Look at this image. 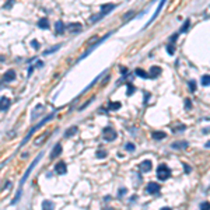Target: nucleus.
Here are the masks:
<instances>
[{
    "instance_id": "f257e3e1",
    "label": "nucleus",
    "mask_w": 210,
    "mask_h": 210,
    "mask_svg": "<svg viewBox=\"0 0 210 210\" xmlns=\"http://www.w3.org/2000/svg\"><path fill=\"white\" fill-rule=\"evenodd\" d=\"M41 157H42V154H39V156H38L37 158L34 160V162H31V164H30V167L27 168V171L24 172V177H22V178H21V181H20V186H18V191H17V195H16V198H14V199H13V202H11L13 205H14V203H17V202H18V199H20V196H21V189H22V185H24V182L27 181V178L30 177V174H31V171H32V168L35 167V165H37V164H38V161L41 160Z\"/></svg>"
},
{
    "instance_id": "f03ea898",
    "label": "nucleus",
    "mask_w": 210,
    "mask_h": 210,
    "mask_svg": "<svg viewBox=\"0 0 210 210\" xmlns=\"http://www.w3.org/2000/svg\"><path fill=\"white\" fill-rule=\"evenodd\" d=\"M170 177H171V171H170V168H168L165 164L158 165V168H157V178H158L160 181H165V179H168Z\"/></svg>"
},
{
    "instance_id": "7ed1b4c3",
    "label": "nucleus",
    "mask_w": 210,
    "mask_h": 210,
    "mask_svg": "<svg viewBox=\"0 0 210 210\" xmlns=\"http://www.w3.org/2000/svg\"><path fill=\"white\" fill-rule=\"evenodd\" d=\"M112 9H115V4H113V3H107V4L101 6V13H100L98 16L92 17L91 21L94 22V21H97V20H100V18H102V17H105V16L108 14V13H109V11L112 10Z\"/></svg>"
},
{
    "instance_id": "20e7f679",
    "label": "nucleus",
    "mask_w": 210,
    "mask_h": 210,
    "mask_svg": "<svg viewBox=\"0 0 210 210\" xmlns=\"http://www.w3.org/2000/svg\"><path fill=\"white\" fill-rule=\"evenodd\" d=\"M53 116H55V113H51L49 116H46V118H45V119H42V121H41V122H39V123H38V125H35V126H34L32 129L30 130V133H28V135H27V137H25V139L22 140V144H25V143H27V141H28V139L31 137V135H32V133H34V132H35V130H38V129H39V128H41V126H42V125H45V123H46V122H49V121H51V119L53 118Z\"/></svg>"
},
{
    "instance_id": "39448f33",
    "label": "nucleus",
    "mask_w": 210,
    "mask_h": 210,
    "mask_svg": "<svg viewBox=\"0 0 210 210\" xmlns=\"http://www.w3.org/2000/svg\"><path fill=\"white\" fill-rule=\"evenodd\" d=\"M102 136H104V139L107 140V141H112V140L116 139L118 133L115 132V129H112V128L107 126V128H104V129H102Z\"/></svg>"
},
{
    "instance_id": "423d86ee",
    "label": "nucleus",
    "mask_w": 210,
    "mask_h": 210,
    "mask_svg": "<svg viewBox=\"0 0 210 210\" xmlns=\"http://www.w3.org/2000/svg\"><path fill=\"white\" fill-rule=\"evenodd\" d=\"M158 191H160V185L156 183V182H149L147 188H146V192H147V193H150V195L157 193Z\"/></svg>"
},
{
    "instance_id": "0eeeda50",
    "label": "nucleus",
    "mask_w": 210,
    "mask_h": 210,
    "mask_svg": "<svg viewBox=\"0 0 210 210\" xmlns=\"http://www.w3.org/2000/svg\"><path fill=\"white\" fill-rule=\"evenodd\" d=\"M55 171L60 175H63V174L67 172V167H66V162L65 161H59L56 165H55Z\"/></svg>"
},
{
    "instance_id": "6e6552de",
    "label": "nucleus",
    "mask_w": 210,
    "mask_h": 210,
    "mask_svg": "<svg viewBox=\"0 0 210 210\" xmlns=\"http://www.w3.org/2000/svg\"><path fill=\"white\" fill-rule=\"evenodd\" d=\"M10 105H11V101L7 97H1V98H0V111H7Z\"/></svg>"
},
{
    "instance_id": "1a4fd4ad",
    "label": "nucleus",
    "mask_w": 210,
    "mask_h": 210,
    "mask_svg": "<svg viewBox=\"0 0 210 210\" xmlns=\"http://www.w3.org/2000/svg\"><path fill=\"white\" fill-rule=\"evenodd\" d=\"M16 79V71L14 70H7L4 74H3V81L9 83V81H13Z\"/></svg>"
},
{
    "instance_id": "9d476101",
    "label": "nucleus",
    "mask_w": 210,
    "mask_h": 210,
    "mask_svg": "<svg viewBox=\"0 0 210 210\" xmlns=\"http://www.w3.org/2000/svg\"><path fill=\"white\" fill-rule=\"evenodd\" d=\"M151 167H153V164H151L150 160H144V161L140 164V170H141L143 172H149L151 170Z\"/></svg>"
},
{
    "instance_id": "9b49d317",
    "label": "nucleus",
    "mask_w": 210,
    "mask_h": 210,
    "mask_svg": "<svg viewBox=\"0 0 210 210\" xmlns=\"http://www.w3.org/2000/svg\"><path fill=\"white\" fill-rule=\"evenodd\" d=\"M160 73H161V67H158V66H153V67L150 69L149 77H151V79H156L157 76H160Z\"/></svg>"
},
{
    "instance_id": "f8f14e48",
    "label": "nucleus",
    "mask_w": 210,
    "mask_h": 210,
    "mask_svg": "<svg viewBox=\"0 0 210 210\" xmlns=\"http://www.w3.org/2000/svg\"><path fill=\"white\" fill-rule=\"evenodd\" d=\"M189 146L188 141H175V143H172V149H175V150H181V149H186Z\"/></svg>"
},
{
    "instance_id": "ddd939ff",
    "label": "nucleus",
    "mask_w": 210,
    "mask_h": 210,
    "mask_svg": "<svg viewBox=\"0 0 210 210\" xmlns=\"http://www.w3.org/2000/svg\"><path fill=\"white\" fill-rule=\"evenodd\" d=\"M60 153H62V144H58L53 147V150H52V153H51V158H56L58 156H60Z\"/></svg>"
},
{
    "instance_id": "4468645a",
    "label": "nucleus",
    "mask_w": 210,
    "mask_h": 210,
    "mask_svg": "<svg viewBox=\"0 0 210 210\" xmlns=\"http://www.w3.org/2000/svg\"><path fill=\"white\" fill-rule=\"evenodd\" d=\"M65 24H63V21H58L56 24H55V31H56V34H63L65 32Z\"/></svg>"
},
{
    "instance_id": "2eb2a0df",
    "label": "nucleus",
    "mask_w": 210,
    "mask_h": 210,
    "mask_svg": "<svg viewBox=\"0 0 210 210\" xmlns=\"http://www.w3.org/2000/svg\"><path fill=\"white\" fill-rule=\"evenodd\" d=\"M67 30L71 31V32H77V31H80L81 30V24L80 22H71V24H69Z\"/></svg>"
},
{
    "instance_id": "dca6fc26",
    "label": "nucleus",
    "mask_w": 210,
    "mask_h": 210,
    "mask_svg": "<svg viewBox=\"0 0 210 210\" xmlns=\"http://www.w3.org/2000/svg\"><path fill=\"white\" fill-rule=\"evenodd\" d=\"M151 137H153L154 140H162V139L167 137V133H165V132H153Z\"/></svg>"
},
{
    "instance_id": "f3484780",
    "label": "nucleus",
    "mask_w": 210,
    "mask_h": 210,
    "mask_svg": "<svg viewBox=\"0 0 210 210\" xmlns=\"http://www.w3.org/2000/svg\"><path fill=\"white\" fill-rule=\"evenodd\" d=\"M164 3H165V0H161V3H160V6H158V9L156 10V13H154V16H153V17L150 18V21L147 22V25H149V24H151V22H153L154 20H156V17L158 16V14H160V11H161V9H162V6H164Z\"/></svg>"
},
{
    "instance_id": "a211bd4d",
    "label": "nucleus",
    "mask_w": 210,
    "mask_h": 210,
    "mask_svg": "<svg viewBox=\"0 0 210 210\" xmlns=\"http://www.w3.org/2000/svg\"><path fill=\"white\" fill-rule=\"evenodd\" d=\"M38 27L42 28V30H48L49 28V21L46 18H41L39 21H38Z\"/></svg>"
},
{
    "instance_id": "6ab92c4d",
    "label": "nucleus",
    "mask_w": 210,
    "mask_h": 210,
    "mask_svg": "<svg viewBox=\"0 0 210 210\" xmlns=\"http://www.w3.org/2000/svg\"><path fill=\"white\" fill-rule=\"evenodd\" d=\"M42 210H53V203L51 200H43L42 202Z\"/></svg>"
},
{
    "instance_id": "aec40b11",
    "label": "nucleus",
    "mask_w": 210,
    "mask_h": 210,
    "mask_svg": "<svg viewBox=\"0 0 210 210\" xmlns=\"http://www.w3.org/2000/svg\"><path fill=\"white\" fill-rule=\"evenodd\" d=\"M48 136H49L48 133H46V135H45V133H43V135H41L37 140H35V141H34V144H35V146H41V144L43 143V141L46 140V137H48Z\"/></svg>"
},
{
    "instance_id": "412c9836",
    "label": "nucleus",
    "mask_w": 210,
    "mask_h": 210,
    "mask_svg": "<svg viewBox=\"0 0 210 210\" xmlns=\"http://www.w3.org/2000/svg\"><path fill=\"white\" fill-rule=\"evenodd\" d=\"M76 132H77V126H71V128H70L69 130H66L65 137H70V136L76 135Z\"/></svg>"
},
{
    "instance_id": "4be33fe9",
    "label": "nucleus",
    "mask_w": 210,
    "mask_h": 210,
    "mask_svg": "<svg viewBox=\"0 0 210 210\" xmlns=\"http://www.w3.org/2000/svg\"><path fill=\"white\" fill-rule=\"evenodd\" d=\"M136 74L139 76V77H141V79H147L149 77V73H146L144 70H141V69H136Z\"/></svg>"
},
{
    "instance_id": "5701e85b",
    "label": "nucleus",
    "mask_w": 210,
    "mask_h": 210,
    "mask_svg": "<svg viewBox=\"0 0 210 210\" xmlns=\"http://www.w3.org/2000/svg\"><path fill=\"white\" fill-rule=\"evenodd\" d=\"M202 84L203 86H210V74L202 76Z\"/></svg>"
},
{
    "instance_id": "b1692460",
    "label": "nucleus",
    "mask_w": 210,
    "mask_h": 210,
    "mask_svg": "<svg viewBox=\"0 0 210 210\" xmlns=\"http://www.w3.org/2000/svg\"><path fill=\"white\" fill-rule=\"evenodd\" d=\"M108 108H109V109H112V111H118L119 108H121V102H111Z\"/></svg>"
},
{
    "instance_id": "393cba45",
    "label": "nucleus",
    "mask_w": 210,
    "mask_h": 210,
    "mask_svg": "<svg viewBox=\"0 0 210 210\" xmlns=\"http://www.w3.org/2000/svg\"><path fill=\"white\" fill-rule=\"evenodd\" d=\"M200 210H210V202H203L200 203Z\"/></svg>"
},
{
    "instance_id": "a878e982",
    "label": "nucleus",
    "mask_w": 210,
    "mask_h": 210,
    "mask_svg": "<svg viewBox=\"0 0 210 210\" xmlns=\"http://www.w3.org/2000/svg\"><path fill=\"white\" fill-rule=\"evenodd\" d=\"M60 46H62V45H56V46H53V48H51L49 51H46V52H45V55H49V53H52V52H55V51H58Z\"/></svg>"
},
{
    "instance_id": "bb28decb",
    "label": "nucleus",
    "mask_w": 210,
    "mask_h": 210,
    "mask_svg": "<svg viewBox=\"0 0 210 210\" xmlns=\"http://www.w3.org/2000/svg\"><path fill=\"white\" fill-rule=\"evenodd\" d=\"M191 108H192V101L189 98H186L185 100V109H191Z\"/></svg>"
},
{
    "instance_id": "cd10ccee",
    "label": "nucleus",
    "mask_w": 210,
    "mask_h": 210,
    "mask_svg": "<svg viewBox=\"0 0 210 210\" xmlns=\"http://www.w3.org/2000/svg\"><path fill=\"white\" fill-rule=\"evenodd\" d=\"M189 88H191V91H196V83L193 80L189 81Z\"/></svg>"
},
{
    "instance_id": "c85d7f7f",
    "label": "nucleus",
    "mask_w": 210,
    "mask_h": 210,
    "mask_svg": "<svg viewBox=\"0 0 210 210\" xmlns=\"http://www.w3.org/2000/svg\"><path fill=\"white\" fill-rule=\"evenodd\" d=\"M125 149H126L128 151H133L136 147H135V144H132V143H128V144L125 146Z\"/></svg>"
},
{
    "instance_id": "c756f323",
    "label": "nucleus",
    "mask_w": 210,
    "mask_h": 210,
    "mask_svg": "<svg viewBox=\"0 0 210 210\" xmlns=\"http://www.w3.org/2000/svg\"><path fill=\"white\" fill-rule=\"evenodd\" d=\"M133 91H135V87L132 86V84H128V92H126V94H128V95H132Z\"/></svg>"
},
{
    "instance_id": "7c9ffc66",
    "label": "nucleus",
    "mask_w": 210,
    "mask_h": 210,
    "mask_svg": "<svg viewBox=\"0 0 210 210\" xmlns=\"http://www.w3.org/2000/svg\"><path fill=\"white\" fill-rule=\"evenodd\" d=\"M97 157L98 158H105L107 157V151H97Z\"/></svg>"
},
{
    "instance_id": "2f4dec72",
    "label": "nucleus",
    "mask_w": 210,
    "mask_h": 210,
    "mask_svg": "<svg viewBox=\"0 0 210 210\" xmlns=\"http://www.w3.org/2000/svg\"><path fill=\"white\" fill-rule=\"evenodd\" d=\"M188 27H189V20H186V21H185V24H183L182 30H181V32H185V31L188 30Z\"/></svg>"
},
{
    "instance_id": "473e14b6",
    "label": "nucleus",
    "mask_w": 210,
    "mask_h": 210,
    "mask_svg": "<svg viewBox=\"0 0 210 210\" xmlns=\"http://www.w3.org/2000/svg\"><path fill=\"white\" fill-rule=\"evenodd\" d=\"M167 52H168L170 55H174V46H172V45L167 46Z\"/></svg>"
},
{
    "instance_id": "72a5a7b5",
    "label": "nucleus",
    "mask_w": 210,
    "mask_h": 210,
    "mask_svg": "<svg viewBox=\"0 0 210 210\" xmlns=\"http://www.w3.org/2000/svg\"><path fill=\"white\" fill-rule=\"evenodd\" d=\"M125 193H126V189H125V188H121V189H119V196H123Z\"/></svg>"
},
{
    "instance_id": "f704fd0d",
    "label": "nucleus",
    "mask_w": 210,
    "mask_h": 210,
    "mask_svg": "<svg viewBox=\"0 0 210 210\" xmlns=\"http://www.w3.org/2000/svg\"><path fill=\"white\" fill-rule=\"evenodd\" d=\"M183 167H185V172H186V174L191 172V168H189V165H186L185 162H183Z\"/></svg>"
},
{
    "instance_id": "c9c22d12",
    "label": "nucleus",
    "mask_w": 210,
    "mask_h": 210,
    "mask_svg": "<svg viewBox=\"0 0 210 210\" xmlns=\"http://www.w3.org/2000/svg\"><path fill=\"white\" fill-rule=\"evenodd\" d=\"M31 45H32L34 48H39V43H38V41H32V42H31Z\"/></svg>"
},
{
    "instance_id": "e433bc0d",
    "label": "nucleus",
    "mask_w": 210,
    "mask_h": 210,
    "mask_svg": "<svg viewBox=\"0 0 210 210\" xmlns=\"http://www.w3.org/2000/svg\"><path fill=\"white\" fill-rule=\"evenodd\" d=\"M13 3H14V0H9V1H7V4H6V7H10V6H13Z\"/></svg>"
},
{
    "instance_id": "4c0bfd02",
    "label": "nucleus",
    "mask_w": 210,
    "mask_h": 210,
    "mask_svg": "<svg viewBox=\"0 0 210 210\" xmlns=\"http://www.w3.org/2000/svg\"><path fill=\"white\" fill-rule=\"evenodd\" d=\"M121 70H122V73H126V71H128V69H126V67H121Z\"/></svg>"
},
{
    "instance_id": "58836bf2",
    "label": "nucleus",
    "mask_w": 210,
    "mask_h": 210,
    "mask_svg": "<svg viewBox=\"0 0 210 210\" xmlns=\"http://www.w3.org/2000/svg\"><path fill=\"white\" fill-rule=\"evenodd\" d=\"M160 210H172V209H170V207H161Z\"/></svg>"
},
{
    "instance_id": "ea45409f",
    "label": "nucleus",
    "mask_w": 210,
    "mask_h": 210,
    "mask_svg": "<svg viewBox=\"0 0 210 210\" xmlns=\"http://www.w3.org/2000/svg\"><path fill=\"white\" fill-rule=\"evenodd\" d=\"M206 147H207V149H210V140L207 141V143H206Z\"/></svg>"
}]
</instances>
